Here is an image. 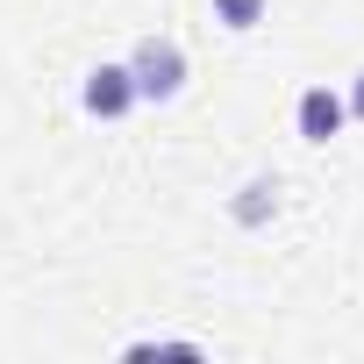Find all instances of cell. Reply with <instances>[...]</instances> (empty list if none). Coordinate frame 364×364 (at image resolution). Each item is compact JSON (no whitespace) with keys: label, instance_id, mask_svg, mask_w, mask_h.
Returning <instances> with one entry per match:
<instances>
[{"label":"cell","instance_id":"obj_3","mask_svg":"<svg viewBox=\"0 0 364 364\" xmlns=\"http://www.w3.org/2000/svg\"><path fill=\"white\" fill-rule=\"evenodd\" d=\"M343 122H350V100H336L328 86H307V93H300V107H293V129H300L307 143L343 136Z\"/></svg>","mask_w":364,"mask_h":364},{"label":"cell","instance_id":"obj_5","mask_svg":"<svg viewBox=\"0 0 364 364\" xmlns=\"http://www.w3.org/2000/svg\"><path fill=\"white\" fill-rule=\"evenodd\" d=\"M264 8H272V0H215V22L243 36V29H257V22H264Z\"/></svg>","mask_w":364,"mask_h":364},{"label":"cell","instance_id":"obj_4","mask_svg":"<svg viewBox=\"0 0 364 364\" xmlns=\"http://www.w3.org/2000/svg\"><path fill=\"white\" fill-rule=\"evenodd\" d=\"M272 208H279V178H250V186H243V200H236V222H243V229H257Z\"/></svg>","mask_w":364,"mask_h":364},{"label":"cell","instance_id":"obj_6","mask_svg":"<svg viewBox=\"0 0 364 364\" xmlns=\"http://www.w3.org/2000/svg\"><path fill=\"white\" fill-rule=\"evenodd\" d=\"M350 114L364 122V72H357V86H350Z\"/></svg>","mask_w":364,"mask_h":364},{"label":"cell","instance_id":"obj_2","mask_svg":"<svg viewBox=\"0 0 364 364\" xmlns=\"http://www.w3.org/2000/svg\"><path fill=\"white\" fill-rule=\"evenodd\" d=\"M79 100H86V114H100V122H122V114L136 107V79H129V65H93Z\"/></svg>","mask_w":364,"mask_h":364},{"label":"cell","instance_id":"obj_1","mask_svg":"<svg viewBox=\"0 0 364 364\" xmlns=\"http://www.w3.org/2000/svg\"><path fill=\"white\" fill-rule=\"evenodd\" d=\"M129 79H136V100H178L186 93V50L171 36H143L129 58Z\"/></svg>","mask_w":364,"mask_h":364}]
</instances>
